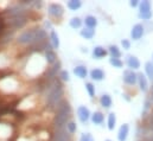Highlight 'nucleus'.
<instances>
[{
    "mask_svg": "<svg viewBox=\"0 0 153 141\" xmlns=\"http://www.w3.org/2000/svg\"><path fill=\"white\" fill-rule=\"evenodd\" d=\"M45 102L50 109H56L57 106L64 100V87L58 78H53L45 88Z\"/></svg>",
    "mask_w": 153,
    "mask_h": 141,
    "instance_id": "f257e3e1",
    "label": "nucleus"
},
{
    "mask_svg": "<svg viewBox=\"0 0 153 141\" xmlns=\"http://www.w3.org/2000/svg\"><path fill=\"white\" fill-rule=\"evenodd\" d=\"M55 110H56V114L53 119V128L55 129L65 128L67 123L71 120V115H73V108L70 106L69 101L64 99Z\"/></svg>",
    "mask_w": 153,
    "mask_h": 141,
    "instance_id": "f03ea898",
    "label": "nucleus"
},
{
    "mask_svg": "<svg viewBox=\"0 0 153 141\" xmlns=\"http://www.w3.org/2000/svg\"><path fill=\"white\" fill-rule=\"evenodd\" d=\"M45 63L46 62H45V58L44 57H42L39 55H35L29 61L27 65L25 67V70H26V72L29 75H31V76H37V75H39L42 71L45 69L44 68L45 67Z\"/></svg>",
    "mask_w": 153,
    "mask_h": 141,
    "instance_id": "7ed1b4c3",
    "label": "nucleus"
},
{
    "mask_svg": "<svg viewBox=\"0 0 153 141\" xmlns=\"http://www.w3.org/2000/svg\"><path fill=\"white\" fill-rule=\"evenodd\" d=\"M17 43L20 45H33L36 44V27L22 31L16 38Z\"/></svg>",
    "mask_w": 153,
    "mask_h": 141,
    "instance_id": "20e7f679",
    "label": "nucleus"
},
{
    "mask_svg": "<svg viewBox=\"0 0 153 141\" xmlns=\"http://www.w3.org/2000/svg\"><path fill=\"white\" fill-rule=\"evenodd\" d=\"M64 7L59 2H51L48 6V14L55 22H61V19L64 16Z\"/></svg>",
    "mask_w": 153,
    "mask_h": 141,
    "instance_id": "39448f33",
    "label": "nucleus"
},
{
    "mask_svg": "<svg viewBox=\"0 0 153 141\" xmlns=\"http://www.w3.org/2000/svg\"><path fill=\"white\" fill-rule=\"evenodd\" d=\"M122 82L128 87L137 85V72L129 69H126L122 72Z\"/></svg>",
    "mask_w": 153,
    "mask_h": 141,
    "instance_id": "423d86ee",
    "label": "nucleus"
},
{
    "mask_svg": "<svg viewBox=\"0 0 153 141\" xmlns=\"http://www.w3.org/2000/svg\"><path fill=\"white\" fill-rule=\"evenodd\" d=\"M51 141H73V135L69 134L65 128L53 129L52 140Z\"/></svg>",
    "mask_w": 153,
    "mask_h": 141,
    "instance_id": "0eeeda50",
    "label": "nucleus"
},
{
    "mask_svg": "<svg viewBox=\"0 0 153 141\" xmlns=\"http://www.w3.org/2000/svg\"><path fill=\"white\" fill-rule=\"evenodd\" d=\"M146 30H145V25L141 23H137L133 25L132 30H131V39L133 40H140L144 35H145Z\"/></svg>",
    "mask_w": 153,
    "mask_h": 141,
    "instance_id": "6e6552de",
    "label": "nucleus"
},
{
    "mask_svg": "<svg viewBox=\"0 0 153 141\" xmlns=\"http://www.w3.org/2000/svg\"><path fill=\"white\" fill-rule=\"evenodd\" d=\"M76 115L77 119L81 123H87L89 120H90V116H91V113L89 110V108L85 106H78V108L76 109Z\"/></svg>",
    "mask_w": 153,
    "mask_h": 141,
    "instance_id": "1a4fd4ad",
    "label": "nucleus"
},
{
    "mask_svg": "<svg viewBox=\"0 0 153 141\" xmlns=\"http://www.w3.org/2000/svg\"><path fill=\"white\" fill-rule=\"evenodd\" d=\"M27 23V18H26V14H23V16H18V17H14V18H10L8 19V24L12 29L14 30H18V29H23Z\"/></svg>",
    "mask_w": 153,
    "mask_h": 141,
    "instance_id": "9d476101",
    "label": "nucleus"
},
{
    "mask_svg": "<svg viewBox=\"0 0 153 141\" xmlns=\"http://www.w3.org/2000/svg\"><path fill=\"white\" fill-rule=\"evenodd\" d=\"M44 58H45V62L49 65H53V64H56L58 62V59H57L58 57H57L55 50L52 49V46L50 44L45 46V56H44Z\"/></svg>",
    "mask_w": 153,
    "mask_h": 141,
    "instance_id": "9b49d317",
    "label": "nucleus"
},
{
    "mask_svg": "<svg viewBox=\"0 0 153 141\" xmlns=\"http://www.w3.org/2000/svg\"><path fill=\"white\" fill-rule=\"evenodd\" d=\"M137 85L139 87V90L143 93H147L150 90L149 87V79L143 72H137Z\"/></svg>",
    "mask_w": 153,
    "mask_h": 141,
    "instance_id": "f8f14e48",
    "label": "nucleus"
},
{
    "mask_svg": "<svg viewBox=\"0 0 153 141\" xmlns=\"http://www.w3.org/2000/svg\"><path fill=\"white\" fill-rule=\"evenodd\" d=\"M126 65L128 67L129 70L135 71L140 69L141 62H140V59H139L137 56H134V55H128V56L126 57Z\"/></svg>",
    "mask_w": 153,
    "mask_h": 141,
    "instance_id": "ddd939ff",
    "label": "nucleus"
},
{
    "mask_svg": "<svg viewBox=\"0 0 153 141\" xmlns=\"http://www.w3.org/2000/svg\"><path fill=\"white\" fill-rule=\"evenodd\" d=\"M89 77L95 82H101L106 78V72L101 68H94L89 71Z\"/></svg>",
    "mask_w": 153,
    "mask_h": 141,
    "instance_id": "4468645a",
    "label": "nucleus"
},
{
    "mask_svg": "<svg viewBox=\"0 0 153 141\" xmlns=\"http://www.w3.org/2000/svg\"><path fill=\"white\" fill-rule=\"evenodd\" d=\"M91 53H93V58L94 59H102V58H105L108 55V51H107V49L105 46L96 45V46L93 47Z\"/></svg>",
    "mask_w": 153,
    "mask_h": 141,
    "instance_id": "2eb2a0df",
    "label": "nucleus"
},
{
    "mask_svg": "<svg viewBox=\"0 0 153 141\" xmlns=\"http://www.w3.org/2000/svg\"><path fill=\"white\" fill-rule=\"evenodd\" d=\"M129 125L128 123H122L117 131V141H127L128 135H129Z\"/></svg>",
    "mask_w": 153,
    "mask_h": 141,
    "instance_id": "dca6fc26",
    "label": "nucleus"
},
{
    "mask_svg": "<svg viewBox=\"0 0 153 141\" xmlns=\"http://www.w3.org/2000/svg\"><path fill=\"white\" fill-rule=\"evenodd\" d=\"M73 72H74V75H75L76 77L81 78V79H85V78L88 77V75H89L88 68H87L85 65H83V64L76 65V67L73 69Z\"/></svg>",
    "mask_w": 153,
    "mask_h": 141,
    "instance_id": "f3484780",
    "label": "nucleus"
},
{
    "mask_svg": "<svg viewBox=\"0 0 153 141\" xmlns=\"http://www.w3.org/2000/svg\"><path fill=\"white\" fill-rule=\"evenodd\" d=\"M99 103L103 109H111L113 106V99L109 94H102L99 99Z\"/></svg>",
    "mask_w": 153,
    "mask_h": 141,
    "instance_id": "a211bd4d",
    "label": "nucleus"
},
{
    "mask_svg": "<svg viewBox=\"0 0 153 141\" xmlns=\"http://www.w3.org/2000/svg\"><path fill=\"white\" fill-rule=\"evenodd\" d=\"M49 39H50V45L52 46V49H59L61 46V39H59V36L58 33L52 29L49 33Z\"/></svg>",
    "mask_w": 153,
    "mask_h": 141,
    "instance_id": "6ab92c4d",
    "label": "nucleus"
},
{
    "mask_svg": "<svg viewBox=\"0 0 153 141\" xmlns=\"http://www.w3.org/2000/svg\"><path fill=\"white\" fill-rule=\"evenodd\" d=\"M90 121L95 125V126H100L105 122V114L100 110H96L94 113H91V116H90Z\"/></svg>",
    "mask_w": 153,
    "mask_h": 141,
    "instance_id": "aec40b11",
    "label": "nucleus"
},
{
    "mask_svg": "<svg viewBox=\"0 0 153 141\" xmlns=\"http://www.w3.org/2000/svg\"><path fill=\"white\" fill-rule=\"evenodd\" d=\"M96 35V31L95 29H89V27H83L79 30V36L83 38V39H87V40H91Z\"/></svg>",
    "mask_w": 153,
    "mask_h": 141,
    "instance_id": "412c9836",
    "label": "nucleus"
},
{
    "mask_svg": "<svg viewBox=\"0 0 153 141\" xmlns=\"http://www.w3.org/2000/svg\"><path fill=\"white\" fill-rule=\"evenodd\" d=\"M83 23H84L85 27L95 29V27L97 26V24H99V20H97V18H96L95 16H93V14H88V16L84 18Z\"/></svg>",
    "mask_w": 153,
    "mask_h": 141,
    "instance_id": "4be33fe9",
    "label": "nucleus"
},
{
    "mask_svg": "<svg viewBox=\"0 0 153 141\" xmlns=\"http://www.w3.org/2000/svg\"><path fill=\"white\" fill-rule=\"evenodd\" d=\"M107 51H108V55L113 58H121L122 56V52H121V49L115 45V44H111L108 47H107Z\"/></svg>",
    "mask_w": 153,
    "mask_h": 141,
    "instance_id": "5701e85b",
    "label": "nucleus"
},
{
    "mask_svg": "<svg viewBox=\"0 0 153 141\" xmlns=\"http://www.w3.org/2000/svg\"><path fill=\"white\" fill-rule=\"evenodd\" d=\"M139 13H145V12H152V2L150 0H143L139 2Z\"/></svg>",
    "mask_w": 153,
    "mask_h": 141,
    "instance_id": "b1692460",
    "label": "nucleus"
},
{
    "mask_svg": "<svg viewBox=\"0 0 153 141\" xmlns=\"http://www.w3.org/2000/svg\"><path fill=\"white\" fill-rule=\"evenodd\" d=\"M116 122H117V119H116V114L115 113H109L108 116H107V128L109 131H114L115 127H116Z\"/></svg>",
    "mask_w": 153,
    "mask_h": 141,
    "instance_id": "393cba45",
    "label": "nucleus"
},
{
    "mask_svg": "<svg viewBox=\"0 0 153 141\" xmlns=\"http://www.w3.org/2000/svg\"><path fill=\"white\" fill-rule=\"evenodd\" d=\"M144 69H145V72H144L145 76L147 77L149 81H151L153 83V63L151 61L146 62L145 65H144Z\"/></svg>",
    "mask_w": 153,
    "mask_h": 141,
    "instance_id": "a878e982",
    "label": "nucleus"
},
{
    "mask_svg": "<svg viewBox=\"0 0 153 141\" xmlns=\"http://www.w3.org/2000/svg\"><path fill=\"white\" fill-rule=\"evenodd\" d=\"M152 101L147 97L145 100V103H144V108H143V111H141V117L143 119H146V116L152 111Z\"/></svg>",
    "mask_w": 153,
    "mask_h": 141,
    "instance_id": "bb28decb",
    "label": "nucleus"
},
{
    "mask_svg": "<svg viewBox=\"0 0 153 141\" xmlns=\"http://www.w3.org/2000/svg\"><path fill=\"white\" fill-rule=\"evenodd\" d=\"M69 25L71 29L74 30H79L83 25V20L79 18V17H73L70 20H69Z\"/></svg>",
    "mask_w": 153,
    "mask_h": 141,
    "instance_id": "cd10ccee",
    "label": "nucleus"
},
{
    "mask_svg": "<svg viewBox=\"0 0 153 141\" xmlns=\"http://www.w3.org/2000/svg\"><path fill=\"white\" fill-rule=\"evenodd\" d=\"M7 87H10V91H13V90L17 89L18 83H17V81H16L14 78H12V77H10V83H8V84H5V83L0 82V88H1L2 90H6Z\"/></svg>",
    "mask_w": 153,
    "mask_h": 141,
    "instance_id": "c85d7f7f",
    "label": "nucleus"
},
{
    "mask_svg": "<svg viewBox=\"0 0 153 141\" xmlns=\"http://www.w3.org/2000/svg\"><path fill=\"white\" fill-rule=\"evenodd\" d=\"M67 7L70 11H78L82 7V0H69L67 2Z\"/></svg>",
    "mask_w": 153,
    "mask_h": 141,
    "instance_id": "c756f323",
    "label": "nucleus"
},
{
    "mask_svg": "<svg viewBox=\"0 0 153 141\" xmlns=\"http://www.w3.org/2000/svg\"><path fill=\"white\" fill-rule=\"evenodd\" d=\"M84 88H85V91L88 93L89 97H90V99H94V97H95V94H96V89H95V85H94L91 82H85V84H84Z\"/></svg>",
    "mask_w": 153,
    "mask_h": 141,
    "instance_id": "7c9ffc66",
    "label": "nucleus"
},
{
    "mask_svg": "<svg viewBox=\"0 0 153 141\" xmlns=\"http://www.w3.org/2000/svg\"><path fill=\"white\" fill-rule=\"evenodd\" d=\"M109 64L115 68V69H121V68H123V61L121 59V58H113V57H111L109 58Z\"/></svg>",
    "mask_w": 153,
    "mask_h": 141,
    "instance_id": "2f4dec72",
    "label": "nucleus"
},
{
    "mask_svg": "<svg viewBox=\"0 0 153 141\" xmlns=\"http://www.w3.org/2000/svg\"><path fill=\"white\" fill-rule=\"evenodd\" d=\"M65 129L68 131V133L69 134H74V133H76L77 131V123L75 121H73V120H70L68 123H67V126H65Z\"/></svg>",
    "mask_w": 153,
    "mask_h": 141,
    "instance_id": "473e14b6",
    "label": "nucleus"
},
{
    "mask_svg": "<svg viewBox=\"0 0 153 141\" xmlns=\"http://www.w3.org/2000/svg\"><path fill=\"white\" fill-rule=\"evenodd\" d=\"M58 79L61 82H69L70 81V73L67 70H61L58 73Z\"/></svg>",
    "mask_w": 153,
    "mask_h": 141,
    "instance_id": "72a5a7b5",
    "label": "nucleus"
},
{
    "mask_svg": "<svg viewBox=\"0 0 153 141\" xmlns=\"http://www.w3.org/2000/svg\"><path fill=\"white\" fill-rule=\"evenodd\" d=\"M8 57L5 55V53H0V69L1 68H5L8 65Z\"/></svg>",
    "mask_w": 153,
    "mask_h": 141,
    "instance_id": "f704fd0d",
    "label": "nucleus"
},
{
    "mask_svg": "<svg viewBox=\"0 0 153 141\" xmlns=\"http://www.w3.org/2000/svg\"><path fill=\"white\" fill-rule=\"evenodd\" d=\"M121 46H122L123 50L128 51L131 49V46H132V42L129 39H127V38H123V39H121Z\"/></svg>",
    "mask_w": 153,
    "mask_h": 141,
    "instance_id": "c9c22d12",
    "label": "nucleus"
},
{
    "mask_svg": "<svg viewBox=\"0 0 153 141\" xmlns=\"http://www.w3.org/2000/svg\"><path fill=\"white\" fill-rule=\"evenodd\" d=\"M139 2H140V0H129V6L135 8V7L139 6Z\"/></svg>",
    "mask_w": 153,
    "mask_h": 141,
    "instance_id": "e433bc0d",
    "label": "nucleus"
},
{
    "mask_svg": "<svg viewBox=\"0 0 153 141\" xmlns=\"http://www.w3.org/2000/svg\"><path fill=\"white\" fill-rule=\"evenodd\" d=\"M79 141H88V133H82L81 138H79Z\"/></svg>",
    "mask_w": 153,
    "mask_h": 141,
    "instance_id": "4c0bfd02",
    "label": "nucleus"
},
{
    "mask_svg": "<svg viewBox=\"0 0 153 141\" xmlns=\"http://www.w3.org/2000/svg\"><path fill=\"white\" fill-rule=\"evenodd\" d=\"M149 99L152 101V103H153V85L151 87V89H150V95H149Z\"/></svg>",
    "mask_w": 153,
    "mask_h": 141,
    "instance_id": "58836bf2",
    "label": "nucleus"
},
{
    "mask_svg": "<svg viewBox=\"0 0 153 141\" xmlns=\"http://www.w3.org/2000/svg\"><path fill=\"white\" fill-rule=\"evenodd\" d=\"M81 49H82V50H81L82 52H85V53L88 52V49H87V47H81Z\"/></svg>",
    "mask_w": 153,
    "mask_h": 141,
    "instance_id": "ea45409f",
    "label": "nucleus"
},
{
    "mask_svg": "<svg viewBox=\"0 0 153 141\" xmlns=\"http://www.w3.org/2000/svg\"><path fill=\"white\" fill-rule=\"evenodd\" d=\"M151 62H152V63H153V53H152V61H151Z\"/></svg>",
    "mask_w": 153,
    "mask_h": 141,
    "instance_id": "a19ab883",
    "label": "nucleus"
},
{
    "mask_svg": "<svg viewBox=\"0 0 153 141\" xmlns=\"http://www.w3.org/2000/svg\"><path fill=\"white\" fill-rule=\"evenodd\" d=\"M105 141H112V140H109V139H107V140H105Z\"/></svg>",
    "mask_w": 153,
    "mask_h": 141,
    "instance_id": "79ce46f5",
    "label": "nucleus"
}]
</instances>
